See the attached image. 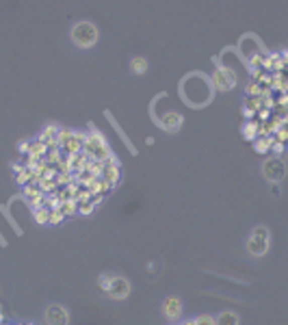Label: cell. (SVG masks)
<instances>
[{
    "instance_id": "30bf717a",
    "label": "cell",
    "mask_w": 288,
    "mask_h": 325,
    "mask_svg": "<svg viewBox=\"0 0 288 325\" xmlns=\"http://www.w3.org/2000/svg\"><path fill=\"white\" fill-rule=\"evenodd\" d=\"M214 325H239V314L236 312H221L217 319H214Z\"/></svg>"
},
{
    "instance_id": "3957f363",
    "label": "cell",
    "mask_w": 288,
    "mask_h": 325,
    "mask_svg": "<svg viewBox=\"0 0 288 325\" xmlns=\"http://www.w3.org/2000/svg\"><path fill=\"white\" fill-rule=\"evenodd\" d=\"M247 247L254 256H264L266 254V249H269V232H266V228H256L254 232H251Z\"/></svg>"
},
{
    "instance_id": "6da1fadb",
    "label": "cell",
    "mask_w": 288,
    "mask_h": 325,
    "mask_svg": "<svg viewBox=\"0 0 288 325\" xmlns=\"http://www.w3.org/2000/svg\"><path fill=\"white\" fill-rule=\"evenodd\" d=\"M180 93H182V98L191 106H204V104L210 102V98H212V87L204 76L191 74L186 81H182V85H180Z\"/></svg>"
},
{
    "instance_id": "7a4b0ae2",
    "label": "cell",
    "mask_w": 288,
    "mask_h": 325,
    "mask_svg": "<svg viewBox=\"0 0 288 325\" xmlns=\"http://www.w3.org/2000/svg\"><path fill=\"white\" fill-rule=\"evenodd\" d=\"M98 37H100V33L91 22H81V24H76L71 28V41L81 48H91L98 41Z\"/></svg>"
},
{
    "instance_id": "8992f818",
    "label": "cell",
    "mask_w": 288,
    "mask_h": 325,
    "mask_svg": "<svg viewBox=\"0 0 288 325\" xmlns=\"http://www.w3.org/2000/svg\"><path fill=\"white\" fill-rule=\"evenodd\" d=\"M104 291H109V295L115 297V299H124L126 295L130 293V284H128L124 278H111L109 286H106Z\"/></svg>"
},
{
    "instance_id": "ba28073f",
    "label": "cell",
    "mask_w": 288,
    "mask_h": 325,
    "mask_svg": "<svg viewBox=\"0 0 288 325\" xmlns=\"http://www.w3.org/2000/svg\"><path fill=\"white\" fill-rule=\"evenodd\" d=\"M163 312L167 319H178V316L182 314V301L178 297H167L163 303Z\"/></svg>"
},
{
    "instance_id": "4fadbf2b",
    "label": "cell",
    "mask_w": 288,
    "mask_h": 325,
    "mask_svg": "<svg viewBox=\"0 0 288 325\" xmlns=\"http://www.w3.org/2000/svg\"><path fill=\"white\" fill-rule=\"evenodd\" d=\"M195 325H214V319H212V316H197V319H195Z\"/></svg>"
},
{
    "instance_id": "7c38bea8",
    "label": "cell",
    "mask_w": 288,
    "mask_h": 325,
    "mask_svg": "<svg viewBox=\"0 0 288 325\" xmlns=\"http://www.w3.org/2000/svg\"><path fill=\"white\" fill-rule=\"evenodd\" d=\"M130 68H132L134 74H143V72L148 70V61L143 59V56H136V59L130 61Z\"/></svg>"
},
{
    "instance_id": "5b68a950",
    "label": "cell",
    "mask_w": 288,
    "mask_h": 325,
    "mask_svg": "<svg viewBox=\"0 0 288 325\" xmlns=\"http://www.w3.org/2000/svg\"><path fill=\"white\" fill-rule=\"evenodd\" d=\"M264 176L271 180V182H279L284 178V163L279 158H271V161H264L262 165Z\"/></svg>"
},
{
    "instance_id": "52a82bcc",
    "label": "cell",
    "mask_w": 288,
    "mask_h": 325,
    "mask_svg": "<svg viewBox=\"0 0 288 325\" xmlns=\"http://www.w3.org/2000/svg\"><path fill=\"white\" fill-rule=\"evenodd\" d=\"M46 321H48V325H67L69 316L65 312V308H61L54 303V306H50L46 310Z\"/></svg>"
},
{
    "instance_id": "277c9868",
    "label": "cell",
    "mask_w": 288,
    "mask_h": 325,
    "mask_svg": "<svg viewBox=\"0 0 288 325\" xmlns=\"http://www.w3.org/2000/svg\"><path fill=\"white\" fill-rule=\"evenodd\" d=\"M212 83H214V87H217L219 91H228V89H232L234 87L236 74L230 68H219L217 72H214V76H212Z\"/></svg>"
},
{
    "instance_id": "9c48e42d",
    "label": "cell",
    "mask_w": 288,
    "mask_h": 325,
    "mask_svg": "<svg viewBox=\"0 0 288 325\" xmlns=\"http://www.w3.org/2000/svg\"><path fill=\"white\" fill-rule=\"evenodd\" d=\"M161 126H163L165 130H171V133H176V130L182 126V115L176 113V111L167 113V115H165V121H161Z\"/></svg>"
},
{
    "instance_id": "8fae6325",
    "label": "cell",
    "mask_w": 288,
    "mask_h": 325,
    "mask_svg": "<svg viewBox=\"0 0 288 325\" xmlns=\"http://www.w3.org/2000/svg\"><path fill=\"white\" fill-rule=\"evenodd\" d=\"M258 133H260V130H258V124H256V121H251V119L243 126V135H245V139H247V141L258 139Z\"/></svg>"
},
{
    "instance_id": "5bb4252c",
    "label": "cell",
    "mask_w": 288,
    "mask_h": 325,
    "mask_svg": "<svg viewBox=\"0 0 288 325\" xmlns=\"http://www.w3.org/2000/svg\"><path fill=\"white\" fill-rule=\"evenodd\" d=\"M273 143H275V141H273ZM273 150H275L273 154L279 156V154H282V150H284V146H282V143H275V146H273Z\"/></svg>"
}]
</instances>
